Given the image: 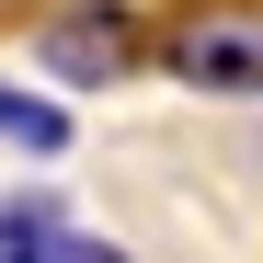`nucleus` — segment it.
<instances>
[{
    "label": "nucleus",
    "mask_w": 263,
    "mask_h": 263,
    "mask_svg": "<svg viewBox=\"0 0 263 263\" xmlns=\"http://www.w3.org/2000/svg\"><path fill=\"white\" fill-rule=\"evenodd\" d=\"M172 80H195V92H263V12L217 0V12L172 23Z\"/></svg>",
    "instance_id": "f257e3e1"
},
{
    "label": "nucleus",
    "mask_w": 263,
    "mask_h": 263,
    "mask_svg": "<svg viewBox=\"0 0 263 263\" xmlns=\"http://www.w3.org/2000/svg\"><path fill=\"white\" fill-rule=\"evenodd\" d=\"M138 69V12H115V0H80V12L46 23V80H80V92H103V80Z\"/></svg>",
    "instance_id": "f03ea898"
},
{
    "label": "nucleus",
    "mask_w": 263,
    "mask_h": 263,
    "mask_svg": "<svg viewBox=\"0 0 263 263\" xmlns=\"http://www.w3.org/2000/svg\"><path fill=\"white\" fill-rule=\"evenodd\" d=\"M0 138L34 149V160H58V149H69V115H58L46 92H12V80H0Z\"/></svg>",
    "instance_id": "7ed1b4c3"
},
{
    "label": "nucleus",
    "mask_w": 263,
    "mask_h": 263,
    "mask_svg": "<svg viewBox=\"0 0 263 263\" xmlns=\"http://www.w3.org/2000/svg\"><path fill=\"white\" fill-rule=\"evenodd\" d=\"M69 229H58V206L46 195H0V263H46Z\"/></svg>",
    "instance_id": "20e7f679"
},
{
    "label": "nucleus",
    "mask_w": 263,
    "mask_h": 263,
    "mask_svg": "<svg viewBox=\"0 0 263 263\" xmlns=\"http://www.w3.org/2000/svg\"><path fill=\"white\" fill-rule=\"evenodd\" d=\"M46 263H138V252H115V240H58Z\"/></svg>",
    "instance_id": "39448f33"
},
{
    "label": "nucleus",
    "mask_w": 263,
    "mask_h": 263,
    "mask_svg": "<svg viewBox=\"0 0 263 263\" xmlns=\"http://www.w3.org/2000/svg\"><path fill=\"white\" fill-rule=\"evenodd\" d=\"M0 12H12V0H0Z\"/></svg>",
    "instance_id": "423d86ee"
}]
</instances>
